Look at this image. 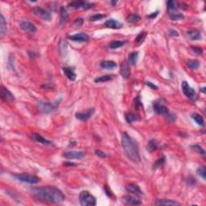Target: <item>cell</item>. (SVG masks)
<instances>
[{
  "instance_id": "cell-1",
  "label": "cell",
  "mask_w": 206,
  "mask_h": 206,
  "mask_svg": "<svg viewBox=\"0 0 206 206\" xmlns=\"http://www.w3.org/2000/svg\"><path fill=\"white\" fill-rule=\"evenodd\" d=\"M32 194L35 198L40 201L48 203H61L64 200L63 192L53 186H44L32 189Z\"/></svg>"
},
{
  "instance_id": "cell-2",
  "label": "cell",
  "mask_w": 206,
  "mask_h": 206,
  "mask_svg": "<svg viewBox=\"0 0 206 206\" xmlns=\"http://www.w3.org/2000/svg\"><path fill=\"white\" fill-rule=\"evenodd\" d=\"M122 145L126 156L131 161L134 163L140 162L141 159H140L138 145H137L136 142L126 132H124L122 134Z\"/></svg>"
},
{
  "instance_id": "cell-3",
  "label": "cell",
  "mask_w": 206,
  "mask_h": 206,
  "mask_svg": "<svg viewBox=\"0 0 206 206\" xmlns=\"http://www.w3.org/2000/svg\"><path fill=\"white\" fill-rule=\"evenodd\" d=\"M153 109H154V111L156 114H160V115H163L164 118H166L168 121L170 122H173V121L176 120V115L173 114L172 113H171L168 110V107L163 105L160 101H156V102H153Z\"/></svg>"
},
{
  "instance_id": "cell-4",
  "label": "cell",
  "mask_w": 206,
  "mask_h": 206,
  "mask_svg": "<svg viewBox=\"0 0 206 206\" xmlns=\"http://www.w3.org/2000/svg\"><path fill=\"white\" fill-rule=\"evenodd\" d=\"M60 102V100L56 101L55 103L46 102V101H39L37 102V108L39 111L42 114H50L56 110Z\"/></svg>"
},
{
  "instance_id": "cell-5",
  "label": "cell",
  "mask_w": 206,
  "mask_h": 206,
  "mask_svg": "<svg viewBox=\"0 0 206 206\" xmlns=\"http://www.w3.org/2000/svg\"><path fill=\"white\" fill-rule=\"evenodd\" d=\"M167 11L169 18L172 20H181L184 18V15L180 13L176 7V3L174 1H168L167 2Z\"/></svg>"
},
{
  "instance_id": "cell-6",
  "label": "cell",
  "mask_w": 206,
  "mask_h": 206,
  "mask_svg": "<svg viewBox=\"0 0 206 206\" xmlns=\"http://www.w3.org/2000/svg\"><path fill=\"white\" fill-rule=\"evenodd\" d=\"M79 201L82 206L96 205V198L87 191H82L79 194Z\"/></svg>"
},
{
  "instance_id": "cell-7",
  "label": "cell",
  "mask_w": 206,
  "mask_h": 206,
  "mask_svg": "<svg viewBox=\"0 0 206 206\" xmlns=\"http://www.w3.org/2000/svg\"><path fill=\"white\" fill-rule=\"evenodd\" d=\"M12 176L17 180L23 183H27V184H37L40 181V179L36 176H32V175L26 174V173H21V174H12Z\"/></svg>"
},
{
  "instance_id": "cell-8",
  "label": "cell",
  "mask_w": 206,
  "mask_h": 206,
  "mask_svg": "<svg viewBox=\"0 0 206 206\" xmlns=\"http://www.w3.org/2000/svg\"><path fill=\"white\" fill-rule=\"evenodd\" d=\"M181 87H182L183 93L184 94V95L188 97L189 99H191V100L192 101H195L197 99V94L196 93L194 89L191 88L188 82L183 81L182 85H181Z\"/></svg>"
},
{
  "instance_id": "cell-9",
  "label": "cell",
  "mask_w": 206,
  "mask_h": 206,
  "mask_svg": "<svg viewBox=\"0 0 206 206\" xmlns=\"http://www.w3.org/2000/svg\"><path fill=\"white\" fill-rule=\"evenodd\" d=\"M32 13L39 18L42 19L43 20L49 21L52 19V15H51L50 13L48 11L44 10V8L40 7H34L32 8Z\"/></svg>"
},
{
  "instance_id": "cell-10",
  "label": "cell",
  "mask_w": 206,
  "mask_h": 206,
  "mask_svg": "<svg viewBox=\"0 0 206 206\" xmlns=\"http://www.w3.org/2000/svg\"><path fill=\"white\" fill-rule=\"evenodd\" d=\"M94 112H95L94 108H90L87 109L85 111H83V112L77 113V114H75V117H76V118L78 119V120L85 122V121L89 120V119L94 115Z\"/></svg>"
},
{
  "instance_id": "cell-11",
  "label": "cell",
  "mask_w": 206,
  "mask_h": 206,
  "mask_svg": "<svg viewBox=\"0 0 206 206\" xmlns=\"http://www.w3.org/2000/svg\"><path fill=\"white\" fill-rule=\"evenodd\" d=\"M0 96H1L2 100L6 102H11L15 100V96L12 94V93L8 89L5 88L4 86H1Z\"/></svg>"
},
{
  "instance_id": "cell-12",
  "label": "cell",
  "mask_w": 206,
  "mask_h": 206,
  "mask_svg": "<svg viewBox=\"0 0 206 206\" xmlns=\"http://www.w3.org/2000/svg\"><path fill=\"white\" fill-rule=\"evenodd\" d=\"M93 4L92 3H88V2H84V1H74V2H70L68 3V7L71 9H79V8H82L85 10L90 9L92 7Z\"/></svg>"
},
{
  "instance_id": "cell-13",
  "label": "cell",
  "mask_w": 206,
  "mask_h": 206,
  "mask_svg": "<svg viewBox=\"0 0 206 206\" xmlns=\"http://www.w3.org/2000/svg\"><path fill=\"white\" fill-rule=\"evenodd\" d=\"M20 28L23 31L28 33H33L36 31V27L35 26V24L28 20H24L20 23Z\"/></svg>"
},
{
  "instance_id": "cell-14",
  "label": "cell",
  "mask_w": 206,
  "mask_h": 206,
  "mask_svg": "<svg viewBox=\"0 0 206 206\" xmlns=\"http://www.w3.org/2000/svg\"><path fill=\"white\" fill-rule=\"evenodd\" d=\"M85 156V153L83 151H71L64 153V157L68 160H80Z\"/></svg>"
},
{
  "instance_id": "cell-15",
  "label": "cell",
  "mask_w": 206,
  "mask_h": 206,
  "mask_svg": "<svg viewBox=\"0 0 206 206\" xmlns=\"http://www.w3.org/2000/svg\"><path fill=\"white\" fill-rule=\"evenodd\" d=\"M126 190L128 192L131 193L133 195H135V196H143V192L141 191V189L139 188V187L137 185V184H129L126 186Z\"/></svg>"
},
{
  "instance_id": "cell-16",
  "label": "cell",
  "mask_w": 206,
  "mask_h": 206,
  "mask_svg": "<svg viewBox=\"0 0 206 206\" xmlns=\"http://www.w3.org/2000/svg\"><path fill=\"white\" fill-rule=\"evenodd\" d=\"M68 38L72 41H77V42H87L90 40V36L86 33L81 32V33H77V34L68 36Z\"/></svg>"
},
{
  "instance_id": "cell-17",
  "label": "cell",
  "mask_w": 206,
  "mask_h": 206,
  "mask_svg": "<svg viewBox=\"0 0 206 206\" xmlns=\"http://www.w3.org/2000/svg\"><path fill=\"white\" fill-rule=\"evenodd\" d=\"M120 74L121 76L123 78H128L130 74V64H129L128 61H123L121 64L120 68Z\"/></svg>"
},
{
  "instance_id": "cell-18",
  "label": "cell",
  "mask_w": 206,
  "mask_h": 206,
  "mask_svg": "<svg viewBox=\"0 0 206 206\" xmlns=\"http://www.w3.org/2000/svg\"><path fill=\"white\" fill-rule=\"evenodd\" d=\"M105 26H106L109 28H112V29H119V28L122 27V24L118 20L110 19V20H108L105 23Z\"/></svg>"
},
{
  "instance_id": "cell-19",
  "label": "cell",
  "mask_w": 206,
  "mask_h": 206,
  "mask_svg": "<svg viewBox=\"0 0 206 206\" xmlns=\"http://www.w3.org/2000/svg\"><path fill=\"white\" fill-rule=\"evenodd\" d=\"M155 205H180V203L175 201L172 200H166V199H162V200H156L154 202Z\"/></svg>"
},
{
  "instance_id": "cell-20",
  "label": "cell",
  "mask_w": 206,
  "mask_h": 206,
  "mask_svg": "<svg viewBox=\"0 0 206 206\" xmlns=\"http://www.w3.org/2000/svg\"><path fill=\"white\" fill-rule=\"evenodd\" d=\"M100 66L106 69H114L117 68V64L112 60H103L100 63Z\"/></svg>"
},
{
  "instance_id": "cell-21",
  "label": "cell",
  "mask_w": 206,
  "mask_h": 206,
  "mask_svg": "<svg viewBox=\"0 0 206 206\" xmlns=\"http://www.w3.org/2000/svg\"><path fill=\"white\" fill-rule=\"evenodd\" d=\"M122 200H124V202L126 204H130V205H138V204H141V201L138 199L134 198L130 196H125L122 197Z\"/></svg>"
},
{
  "instance_id": "cell-22",
  "label": "cell",
  "mask_w": 206,
  "mask_h": 206,
  "mask_svg": "<svg viewBox=\"0 0 206 206\" xmlns=\"http://www.w3.org/2000/svg\"><path fill=\"white\" fill-rule=\"evenodd\" d=\"M186 34L189 37L190 40H199L201 39V34L200 32L197 30H191L186 32Z\"/></svg>"
},
{
  "instance_id": "cell-23",
  "label": "cell",
  "mask_w": 206,
  "mask_h": 206,
  "mask_svg": "<svg viewBox=\"0 0 206 206\" xmlns=\"http://www.w3.org/2000/svg\"><path fill=\"white\" fill-rule=\"evenodd\" d=\"M33 138L36 140L37 142H40V143H42L44 145H47V146H49V145H52V142L49 140H47L46 138H44L42 135H40L39 134H33Z\"/></svg>"
},
{
  "instance_id": "cell-24",
  "label": "cell",
  "mask_w": 206,
  "mask_h": 206,
  "mask_svg": "<svg viewBox=\"0 0 206 206\" xmlns=\"http://www.w3.org/2000/svg\"><path fill=\"white\" fill-rule=\"evenodd\" d=\"M63 72L65 74V76L68 77V80L75 81L77 75L76 73L73 72V70H72V68H68V67H64V68H63Z\"/></svg>"
},
{
  "instance_id": "cell-25",
  "label": "cell",
  "mask_w": 206,
  "mask_h": 206,
  "mask_svg": "<svg viewBox=\"0 0 206 206\" xmlns=\"http://www.w3.org/2000/svg\"><path fill=\"white\" fill-rule=\"evenodd\" d=\"M7 22L5 20V18L2 15H1L0 16V35H1V37L4 36V34L7 32Z\"/></svg>"
},
{
  "instance_id": "cell-26",
  "label": "cell",
  "mask_w": 206,
  "mask_h": 206,
  "mask_svg": "<svg viewBox=\"0 0 206 206\" xmlns=\"http://www.w3.org/2000/svg\"><path fill=\"white\" fill-rule=\"evenodd\" d=\"M147 35V33L145 31H143V32H140L139 34L136 36L135 40H134V43H135L137 46H139V45H141V44L144 42V40L146 39Z\"/></svg>"
},
{
  "instance_id": "cell-27",
  "label": "cell",
  "mask_w": 206,
  "mask_h": 206,
  "mask_svg": "<svg viewBox=\"0 0 206 206\" xmlns=\"http://www.w3.org/2000/svg\"><path fill=\"white\" fill-rule=\"evenodd\" d=\"M138 52H134L132 53H130L128 56V63L130 65H136L137 61H138Z\"/></svg>"
},
{
  "instance_id": "cell-28",
  "label": "cell",
  "mask_w": 206,
  "mask_h": 206,
  "mask_svg": "<svg viewBox=\"0 0 206 206\" xmlns=\"http://www.w3.org/2000/svg\"><path fill=\"white\" fill-rule=\"evenodd\" d=\"M125 118H126V121L128 123H132V122H137V121L139 120V117L134 113H127Z\"/></svg>"
},
{
  "instance_id": "cell-29",
  "label": "cell",
  "mask_w": 206,
  "mask_h": 206,
  "mask_svg": "<svg viewBox=\"0 0 206 206\" xmlns=\"http://www.w3.org/2000/svg\"><path fill=\"white\" fill-rule=\"evenodd\" d=\"M158 148V142H156V140L151 139L150 142H148L147 145V150L149 152H153Z\"/></svg>"
},
{
  "instance_id": "cell-30",
  "label": "cell",
  "mask_w": 206,
  "mask_h": 206,
  "mask_svg": "<svg viewBox=\"0 0 206 206\" xmlns=\"http://www.w3.org/2000/svg\"><path fill=\"white\" fill-rule=\"evenodd\" d=\"M125 44V41H122V40H114L112 42H110L109 44V47L111 49H117L118 48H121Z\"/></svg>"
},
{
  "instance_id": "cell-31",
  "label": "cell",
  "mask_w": 206,
  "mask_h": 206,
  "mask_svg": "<svg viewBox=\"0 0 206 206\" xmlns=\"http://www.w3.org/2000/svg\"><path fill=\"white\" fill-rule=\"evenodd\" d=\"M60 22H61V24H64V23L66 22L67 20H68V11H67V10L64 7H62L60 8Z\"/></svg>"
},
{
  "instance_id": "cell-32",
  "label": "cell",
  "mask_w": 206,
  "mask_h": 206,
  "mask_svg": "<svg viewBox=\"0 0 206 206\" xmlns=\"http://www.w3.org/2000/svg\"><path fill=\"white\" fill-rule=\"evenodd\" d=\"M192 118L195 121L196 124L199 125V126H204V119H203L202 116L200 115L199 114H192Z\"/></svg>"
},
{
  "instance_id": "cell-33",
  "label": "cell",
  "mask_w": 206,
  "mask_h": 206,
  "mask_svg": "<svg viewBox=\"0 0 206 206\" xmlns=\"http://www.w3.org/2000/svg\"><path fill=\"white\" fill-rule=\"evenodd\" d=\"M113 79L112 75H104V76H101L97 77L94 81L96 83H102V82H106L109 81H111Z\"/></svg>"
},
{
  "instance_id": "cell-34",
  "label": "cell",
  "mask_w": 206,
  "mask_h": 206,
  "mask_svg": "<svg viewBox=\"0 0 206 206\" xmlns=\"http://www.w3.org/2000/svg\"><path fill=\"white\" fill-rule=\"evenodd\" d=\"M187 65L192 69H196L200 67V62L196 60H187Z\"/></svg>"
},
{
  "instance_id": "cell-35",
  "label": "cell",
  "mask_w": 206,
  "mask_h": 206,
  "mask_svg": "<svg viewBox=\"0 0 206 206\" xmlns=\"http://www.w3.org/2000/svg\"><path fill=\"white\" fill-rule=\"evenodd\" d=\"M140 20V16L137 14H132L126 18V21L130 24H135Z\"/></svg>"
},
{
  "instance_id": "cell-36",
  "label": "cell",
  "mask_w": 206,
  "mask_h": 206,
  "mask_svg": "<svg viewBox=\"0 0 206 206\" xmlns=\"http://www.w3.org/2000/svg\"><path fill=\"white\" fill-rule=\"evenodd\" d=\"M196 173L198 176H200L204 180L206 179V169L204 166H200L196 169Z\"/></svg>"
},
{
  "instance_id": "cell-37",
  "label": "cell",
  "mask_w": 206,
  "mask_h": 206,
  "mask_svg": "<svg viewBox=\"0 0 206 206\" xmlns=\"http://www.w3.org/2000/svg\"><path fill=\"white\" fill-rule=\"evenodd\" d=\"M191 148H192V150L196 151L198 154L201 155V156H203V157H205V151L203 149L202 147L200 146H199V145H196V144H195V145H192L191 146Z\"/></svg>"
},
{
  "instance_id": "cell-38",
  "label": "cell",
  "mask_w": 206,
  "mask_h": 206,
  "mask_svg": "<svg viewBox=\"0 0 206 206\" xmlns=\"http://www.w3.org/2000/svg\"><path fill=\"white\" fill-rule=\"evenodd\" d=\"M164 162H165V157L163 156V157H161V158L156 160V163H155L154 165H153V169L155 170V169H157V168H161V167L164 165Z\"/></svg>"
},
{
  "instance_id": "cell-39",
  "label": "cell",
  "mask_w": 206,
  "mask_h": 206,
  "mask_svg": "<svg viewBox=\"0 0 206 206\" xmlns=\"http://www.w3.org/2000/svg\"><path fill=\"white\" fill-rule=\"evenodd\" d=\"M105 17H106L105 15L95 14V15H93L92 16H90V20H91V21H97V20H102V19L105 18Z\"/></svg>"
},
{
  "instance_id": "cell-40",
  "label": "cell",
  "mask_w": 206,
  "mask_h": 206,
  "mask_svg": "<svg viewBox=\"0 0 206 206\" xmlns=\"http://www.w3.org/2000/svg\"><path fill=\"white\" fill-rule=\"evenodd\" d=\"M84 24V20L81 18H78L77 20H75V21L73 22L72 25H73L75 28H80L81 26H82Z\"/></svg>"
},
{
  "instance_id": "cell-41",
  "label": "cell",
  "mask_w": 206,
  "mask_h": 206,
  "mask_svg": "<svg viewBox=\"0 0 206 206\" xmlns=\"http://www.w3.org/2000/svg\"><path fill=\"white\" fill-rule=\"evenodd\" d=\"M191 49L193 51L195 54L196 55H201L202 54V48H198V47H191Z\"/></svg>"
},
{
  "instance_id": "cell-42",
  "label": "cell",
  "mask_w": 206,
  "mask_h": 206,
  "mask_svg": "<svg viewBox=\"0 0 206 206\" xmlns=\"http://www.w3.org/2000/svg\"><path fill=\"white\" fill-rule=\"evenodd\" d=\"M95 154L98 156H99V157H101V158H106V157H107V155H106L105 152L102 151L100 150L95 151Z\"/></svg>"
},
{
  "instance_id": "cell-43",
  "label": "cell",
  "mask_w": 206,
  "mask_h": 206,
  "mask_svg": "<svg viewBox=\"0 0 206 206\" xmlns=\"http://www.w3.org/2000/svg\"><path fill=\"white\" fill-rule=\"evenodd\" d=\"M134 106L136 107V109H138L139 107L142 106V103H141V101H140V98L139 96H138L134 101Z\"/></svg>"
},
{
  "instance_id": "cell-44",
  "label": "cell",
  "mask_w": 206,
  "mask_h": 206,
  "mask_svg": "<svg viewBox=\"0 0 206 206\" xmlns=\"http://www.w3.org/2000/svg\"><path fill=\"white\" fill-rule=\"evenodd\" d=\"M146 85L147 86H149L150 88H151L152 90H158V87L155 84H153V83H151V82L150 81H147L146 82Z\"/></svg>"
},
{
  "instance_id": "cell-45",
  "label": "cell",
  "mask_w": 206,
  "mask_h": 206,
  "mask_svg": "<svg viewBox=\"0 0 206 206\" xmlns=\"http://www.w3.org/2000/svg\"><path fill=\"white\" fill-rule=\"evenodd\" d=\"M169 34H170V36H174V37H176V36H178V32H176V30H173V29H171V30H169Z\"/></svg>"
},
{
  "instance_id": "cell-46",
  "label": "cell",
  "mask_w": 206,
  "mask_h": 206,
  "mask_svg": "<svg viewBox=\"0 0 206 206\" xmlns=\"http://www.w3.org/2000/svg\"><path fill=\"white\" fill-rule=\"evenodd\" d=\"M158 14H159V11L153 12L151 15H148V17H149L150 19H154V18H156V16L158 15Z\"/></svg>"
},
{
  "instance_id": "cell-47",
  "label": "cell",
  "mask_w": 206,
  "mask_h": 206,
  "mask_svg": "<svg viewBox=\"0 0 206 206\" xmlns=\"http://www.w3.org/2000/svg\"><path fill=\"white\" fill-rule=\"evenodd\" d=\"M117 2H117V1H116V2H111V3H112L113 5H114V4H116Z\"/></svg>"
},
{
  "instance_id": "cell-48",
  "label": "cell",
  "mask_w": 206,
  "mask_h": 206,
  "mask_svg": "<svg viewBox=\"0 0 206 206\" xmlns=\"http://www.w3.org/2000/svg\"><path fill=\"white\" fill-rule=\"evenodd\" d=\"M204 90H205V88H204H204H202V92L203 93H204Z\"/></svg>"
}]
</instances>
